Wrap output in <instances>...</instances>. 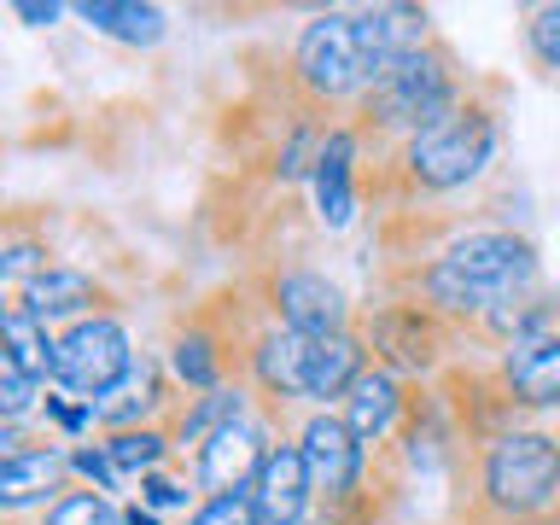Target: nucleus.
<instances>
[{"instance_id":"13","label":"nucleus","mask_w":560,"mask_h":525,"mask_svg":"<svg viewBox=\"0 0 560 525\" xmlns=\"http://www.w3.org/2000/svg\"><path fill=\"white\" fill-rule=\"evenodd\" d=\"M310 497H315V485H310L304 450H298V444H275L269 462H262L257 479H252L257 520H262V525H304Z\"/></svg>"},{"instance_id":"12","label":"nucleus","mask_w":560,"mask_h":525,"mask_svg":"<svg viewBox=\"0 0 560 525\" xmlns=\"http://www.w3.org/2000/svg\"><path fill=\"white\" fill-rule=\"evenodd\" d=\"M269 450H275V444H262V432L252 427V420H234V427H222V432L199 450L192 472H199V485L210 490V497H234V490H252L257 467L269 462Z\"/></svg>"},{"instance_id":"18","label":"nucleus","mask_w":560,"mask_h":525,"mask_svg":"<svg viewBox=\"0 0 560 525\" xmlns=\"http://www.w3.org/2000/svg\"><path fill=\"white\" fill-rule=\"evenodd\" d=\"M402 415H409V397H402L397 374H385V368H368V374L350 385V397H345V420H350V432H357L362 444L392 438L402 427Z\"/></svg>"},{"instance_id":"19","label":"nucleus","mask_w":560,"mask_h":525,"mask_svg":"<svg viewBox=\"0 0 560 525\" xmlns=\"http://www.w3.org/2000/svg\"><path fill=\"white\" fill-rule=\"evenodd\" d=\"M35 322H65V315H77L82 322V310H100V304H112V292L100 287L88 269H65V262H52V269L35 280V287L18 298Z\"/></svg>"},{"instance_id":"35","label":"nucleus","mask_w":560,"mask_h":525,"mask_svg":"<svg viewBox=\"0 0 560 525\" xmlns=\"http://www.w3.org/2000/svg\"><path fill=\"white\" fill-rule=\"evenodd\" d=\"M322 525H327V520H322Z\"/></svg>"},{"instance_id":"28","label":"nucleus","mask_w":560,"mask_h":525,"mask_svg":"<svg viewBox=\"0 0 560 525\" xmlns=\"http://www.w3.org/2000/svg\"><path fill=\"white\" fill-rule=\"evenodd\" d=\"M525 47H532V59L542 70H560V0L525 18Z\"/></svg>"},{"instance_id":"31","label":"nucleus","mask_w":560,"mask_h":525,"mask_svg":"<svg viewBox=\"0 0 560 525\" xmlns=\"http://www.w3.org/2000/svg\"><path fill=\"white\" fill-rule=\"evenodd\" d=\"M42 409H47V420H52V427H59V432H70V438H82L88 427H100V420H94V402H88V397L47 392V402H42Z\"/></svg>"},{"instance_id":"10","label":"nucleus","mask_w":560,"mask_h":525,"mask_svg":"<svg viewBox=\"0 0 560 525\" xmlns=\"http://www.w3.org/2000/svg\"><path fill=\"white\" fill-rule=\"evenodd\" d=\"M269 310L280 315V327L310 332V339L350 327V298L332 287L327 275H315V269H287V275H275V280H269Z\"/></svg>"},{"instance_id":"27","label":"nucleus","mask_w":560,"mask_h":525,"mask_svg":"<svg viewBox=\"0 0 560 525\" xmlns=\"http://www.w3.org/2000/svg\"><path fill=\"white\" fill-rule=\"evenodd\" d=\"M42 385H47V380H35V374H24V368H18L12 357H0V415H7L12 427H18V420H24L35 402H47Z\"/></svg>"},{"instance_id":"6","label":"nucleus","mask_w":560,"mask_h":525,"mask_svg":"<svg viewBox=\"0 0 560 525\" xmlns=\"http://www.w3.org/2000/svg\"><path fill=\"white\" fill-rule=\"evenodd\" d=\"M135 368V350H129V332H122L117 315H82V322H70V332L59 339V380L65 392H77L94 402L100 392H112V385Z\"/></svg>"},{"instance_id":"25","label":"nucleus","mask_w":560,"mask_h":525,"mask_svg":"<svg viewBox=\"0 0 560 525\" xmlns=\"http://www.w3.org/2000/svg\"><path fill=\"white\" fill-rule=\"evenodd\" d=\"M105 450H112V462L122 467V479H129V472L147 479V472H158L170 462L175 438L164 427H135V432H112V438H105Z\"/></svg>"},{"instance_id":"5","label":"nucleus","mask_w":560,"mask_h":525,"mask_svg":"<svg viewBox=\"0 0 560 525\" xmlns=\"http://www.w3.org/2000/svg\"><path fill=\"white\" fill-rule=\"evenodd\" d=\"M292 82L304 88L315 105H332L345 94L362 88V70H357V18L345 12H322L298 30L292 42Z\"/></svg>"},{"instance_id":"34","label":"nucleus","mask_w":560,"mask_h":525,"mask_svg":"<svg viewBox=\"0 0 560 525\" xmlns=\"http://www.w3.org/2000/svg\"><path fill=\"white\" fill-rule=\"evenodd\" d=\"M122 525H158V514L147 502H135V508H122Z\"/></svg>"},{"instance_id":"29","label":"nucleus","mask_w":560,"mask_h":525,"mask_svg":"<svg viewBox=\"0 0 560 525\" xmlns=\"http://www.w3.org/2000/svg\"><path fill=\"white\" fill-rule=\"evenodd\" d=\"M187 525H262V520H257L252 490H234V497H205Z\"/></svg>"},{"instance_id":"33","label":"nucleus","mask_w":560,"mask_h":525,"mask_svg":"<svg viewBox=\"0 0 560 525\" xmlns=\"http://www.w3.org/2000/svg\"><path fill=\"white\" fill-rule=\"evenodd\" d=\"M59 0H12V18H24L30 30H47V24H59Z\"/></svg>"},{"instance_id":"24","label":"nucleus","mask_w":560,"mask_h":525,"mask_svg":"<svg viewBox=\"0 0 560 525\" xmlns=\"http://www.w3.org/2000/svg\"><path fill=\"white\" fill-rule=\"evenodd\" d=\"M234 420H245V392H240V385H222V392L192 397L187 415L170 427V438H175V450H192V455H199L210 438H217L222 427H234Z\"/></svg>"},{"instance_id":"2","label":"nucleus","mask_w":560,"mask_h":525,"mask_svg":"<svg viewBox=\"0 0 560 525\" xmlns=\"http://www.w3.org/2000/svg\"><path fill=\"white\" fill-rule=\"evenodd\" d=\"M490 158H497V112L467 94L444 122L397 147V182L402 192H455L472 175H485Z\"/></svg>"},{"instance_id":"17","label":"nucleus","mask_w":560,"mask_h":525,"mask_svg":"<svg viewBox=\"0 0 560 525\" xmlns=\"http://www.w3.org/2000/svg\"><path fill=\"white\" fill-rule=\"evenodd\" d=\"M245 368H252L257 392H269V397H304L310 332H292V327H269V332H257L252 350H245Z\"/></svg>"},{"instance_id":"3","label":"nucleus","mask_w":560,"mask_h":525,"mask_svg":"<svg viewBox=\"0 0 560 525\" xmlns=\"http://www.w3.org/2000/svg\"><path fill=\"white\" fill-rule=\"evenodd\" d=\"M479 502L497 520H537L560 502V438L508 427L479 450Z\"/></svg>"},{"instance_id":"23","label":"nucleus","mask_w":560,"mask_h":525,"mask_svg":"<svg viewBox=\"0 0 560 525\" xmlns=\"http://www.w3.org/2000/svg\"><path fill=\"white\" fill-rule=\"evenodd\" d=\"M0 339H7L0 357H12L24 374H35V380L59 374V339H52L47 322H35L24 304H7V315H0Z\"/></svg>"},{"instance_id":"22","label":"nucleus","mask_w":560,"mask_h":525,"mask_svg":"<svg viewBox=\"0 0 560 525\" xmlns=\"http://www.w3.org/2000/svg\"><path fill=\"white\" fill-rule=\"evenodd\" d=\"M65 472H70V455H59V450H24V455H12V462H0V502H7V508L47 502L52 490L65 485ZM52 502H59V497H52Z\"/></svg>"},{"instance_id":"4","label":"nucleus","mask_w":560,"mask_h":525,"mask_svg":"<svg viewBox=\"0 0 560 525\" xmlns=\"http://www.w3.org/2000/svg\"><path fill=\"white\" fill-rule=\"evenodd\" d=\"M462 100H467V88H462V77H455L450 47L432 42L420 59H409L392 82H380L374 94L362 100V117L374 122V129H392L402 140H415L420 129L444 122Z\"/></svg>"},{"instance_id":"9","label":"nucleus","mask_w":560,"mask_h":525,"mask_svg":"<svg viewBox=\"0 0 560 525\" xmlns=\"http://www.w3.org/2000/svg\"><path fill=\"white\" fill-rule=\"evenodd\" d=\"M298 450H304L310 485H315V497H322V502L345 508L350 497H357V485L368 472V444L350 432L345 415H332V409L310 415L304 432H298Z\"/></svg>"},{"instance_id":"8","label":"nucleus","mask_w":560,"mask_h":525,"mask_svg":"<svg viewBox=\"0 0 560 525\" xmlns=\"http://www.w3.org/2000/svg\"><path fill=\"white\" fill-rule=\"evenodd\" d=\"M374 345V357L385 374H432L444 362V339H450V322L427 304H385L362 332Z\"/></svg>"},{"instance_id":"14","label":"nucleus","mask_w":560,"mask_h":525,"mask_svg":"<svg viewBox=\"0 0 560 525\" xmlns=\"http://www.w3.org/2000/svg\"><path fill=\"white\" fill-rule=\"evenodd\" d=\"M170 409V385H164V368L152 357H135V368L122 374L112 392L94 397V420L112 432H135V427H152L158 415Z\"/></svg>"},{"instance_id":"15","label":"nucleus","mask_w":560,"mask_h":525,"mask_svg":"<svg viewBox=\"0 0 560 525\" xmlns=\"http://www.w3.org/2000/svg\"><path fill=\"white\" fill-rule=\"evenodd\" d=\"M368 374V339L362 332H322L310 339V368H304V402H345L350 385Z\"/></svg>"},{"instance_id":"20","label":"nucleus","mask_w":560,"mask_h":525,"mask_svg":"<svg viewBox=\"0 0 560 525\" xmlns=\"http://www.w3.org/2000/svg\"><path fill=\"white\" fill-rule=\"evenodd\" d=\"M170 374L187 385V392H222V380H228V350L222 339L210 332L205 322H187L182 332L170 339Z\"/></svg>"},{"instance_id":"1","label":"nucleus","mask_w":560,"mask_h":525,"mask_svg":"<svg viewBox=\"0 0 560 525\" xmlns=\"http://www.w3.org/2000/svg\"><path fill=\"white\" fill-rule=\"evenodd\" d=\"M537 287V252L532 240L485 228V234H462L450 252H438L420 269V304L438 310L444 322H485L490 310L514 304Z\"/></svg>"},{"instance_id":"26","label":"nucleus","mask_w":560,"mask_h":525,"mask_svg":"<svg viewBox=\"0 0 560 525\" xmlns=\"http://www.w3.org/2000/svg\"><path fill=\"white\" fill-rule=\"evenodd\" d=\"M42 525H122V514L100 497V490H65L59 502H47Z\"/></svg>"},{"instance_id":"7","label":"nucleus","mask_w":560,"mask_h":525,"mask_svg":"<svg viewBox=\"0 0 560 525\" xmlns=\"http://www.w3.org/2000/svg\"><path fill=\"white\" fill-rule=\"evenodd\" d=\"M432 47V18L420 7H368L357 12V70L362 94H374L380 82H392L409 59Z\"/></svg>"},{"instance_id":"16","label":"nucleus","mask_w":560,"mask_h":525,"mask_svg":"<svg viewBox=\"0 0 560 525\" xmlns=\"http://www.w3.org/2000/svg\"><path fill=\"white\" fill-rule=\"evenodd\" d=\"M310 187H315V217L327 228H345L357 217V129H327Z\"/></svg>"},{"instance_id":"11","label":"nucleus","mask_w":560,"mask_h":525,"mask_svg":"<svg viewBox=\"0 0 560 525\" xmlns=\"http://www.w3.org/2000/svg\"><path fill=\"white\" fill-rule=\"evenodd\" d=\"M497 385H502L508 402H525V409H560V327L508 345V357L497 368Z\"/></svg>"},{"instance_id":"30","label":"nucleus","mask_w":560,"mask_h":525,"mask_svg":"<svg viewBox=\"0 0 560 525\" xmlns=\"http://www.w3.org/2000/svg\"><path fill=\"white\" fill-rule=\"evenodd\" d=\"M70 472H82V479H94L100 490H117V485H122V467L112 462V450H105V438H100V444H82V450H70Z\"/></svg>"},{"instance_id":"32","label":"nucleus","mask_w":560,"mask_h":525,"mask_svg":"<svg viewBox=\"0 0 560 525\" xmlns=\"http://www.w3.org/2000/svg\"><path fill=\"white\" fill-rule=\"evenodd\" d=\"M140 502H147L152 514H164V508H187V502H192V490H187V485H175L170 472L158 467V472H147V479H140Z\"/></svg>"},{"instance_id":"21","label":"nucleus","mask_w":560,"mask_h":525,"mask_svg":"<svg viewBox=\"0 0 560 525\" xmlns=\"http://www.w3.org/2000/svg\"><path fill=\"white\" fill-rule=\"evenodd\" d=\"M77 18L88 30L122 42V47H158V42H164V30H170V18L158 7H140V0H82Z\"/></svg>"}]
</instances>
